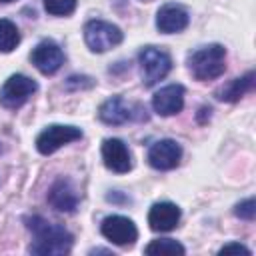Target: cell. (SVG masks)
<instances>
[{"label":"cell","mask_w":256,"mask_h":256,"mask_svg":"<svg viewBox=\"0 0 256 256\" xmlns=\"http://www.w3.org/2000/svg\"><path fill=\"white\" fill-rule=\"evenodd\" d=\"M220 254L224 256V254H246V256H250V250L246 248V246H242V244H226V246H222L220 248Z\"/></svg>","instance_id":"obj_21"},{"label":"cell","mask_w":256,"mask_h":256,"mask_svg":"<svg viewBox=\"0 0 256 256\" xmlns=\"http://www.w3.org/2000/svg\"><path fill=\"white\" fill-rule=\"evenodd\" d=\"M82 138V130L76 126H64V124H52L48 128H44L38 138H36V148L40 154L48 156L52 152H56L58 148H62L64 144H70L74 140Z\"/></svg>","instance_id":"obj_6"},{"label":"cell","mask_w":256,"mask_h":256,"mask_svg":"<svg viewBox=\"0 0 256 256\" xmlns=\"http://www.w3.org/2000/svg\"><path fill=\"white\" fill-rule=\"evenodd\" d=\"M138 62H140V70H142V82L146 88L158 84L172 70V58L168 56V52H164L156 46L142 48L138 54Z\"/></svg>","instance_id":"obj_3"},{"label":"cell","mask_w":256,"mask_h":256,"mask_svg":"<svg viewBox=\"0 0 256 256\" xmlns=\"http://www.w3.org/2000/svg\"><path fill=\"white\" fill-rule=\"evenodd\" d=\"M234 214L238 218H242V220H254V216H256V202H254V198H248V200L240 202L236 206Z\"/></svg>","instance_id":"obj_20"},{"label":"cell","mask_w":256,"mask_h":256,"mask_svg":"<svg viewBox=\"0 0 256 256\" xmlns=\"http://www.w3.org/2000/svg\"><path fill=\"white\" fill-rule=\"evenodd\" d=\"M144 252L150 254V256H154V254L156 256H160V254H184L186 248L180 242L172 240V238H160V240H152L144 248Z\"/></svg>","instance_id":"obj_18"},{"label":"cell","mask_w":256,"mask_h":256,"mask_svg":"<svg viewBox=\"0 0 256 256\" xmlns=\"http://www.w3.org/2000/svg\"><path fill=\"white\" fill-rule=\"evenodd\" d=\"M188 20V12L180 4H164L156 14V28L164 34H174L184 30Z\"/></svg>","instance_id":"obj_13"},{"label":"cell","mask_w":256,"mask_h":256,"mask_svg":"<svg viewBox=\"0 0 256 256\" xmlns=\"http://www.w3.org/2000/svg\"><path fill=\"white\" fill-rule=\"evenodd\" d=\"M20 44V32L14 22L0 18V52H12Z\"/></svg>","instance_id":"obj_17"},{"label":"cell","mask_w":256,"mask_h":256,"mask_svg":"<svg viewBox=\"0 0 256 256\" xmlns=\"http://www.w3.org/2000/svg\"><path fill=\"white\" fill-rule=\"evenodd\" d=\"M48 202L52 208L60 212H74L78 206V192L68 180H58L52 184L48 192Z\"/></svg>","instance_id":"obj_14"},{"label":"cell","mask_w":256,"mask_h":256,"mask_svg":"<svg viewBox=\"0 0 256 256\" xmlns=\"http://www.w3.org/2000/svg\"><path fill=\"white\" fill-rule=\"evenodd\" d=\"M184 106V88L180 84H168L152 96V108L160 116H174Z\"/></svg>","instance_id":"obj_11"},{"label":"cell","mask_w":256,"mask_h":256,"mask_svg":"<svg viewBox=\"0 0 256 256\" xmlns=\"http://www.w3.org/2000/svg\"><path fill=\"white\" fill-rule=\"evenodd\" d=\"M180 158H182V148L178 142L170 138L154 142L148 150V162L156 170H172L180 164Z\"/></svg>","instance_id":"obj_8"},{"label":"cell","mask_w":256,"mask_h":256,"mask_svg":"<svg viewBox=\"0 0 256 256\" xmlns=\"http://www.w3.org/2000/svg\"><path fill=\"white\" fill-rule=\"evenodd\" d=\"M32 64L42 72V74H54L60 70V66L64 64V54L60 50V46L52 40H42L30 54Z\"/></svg>","instance_id":"obj_9"},{"label":"cell","mask_w":256,"mask_h":256,"mask_svg":"<svg viewBox=\"0 0 256 256\" xmlns=\"http://www.w3.org/2000/svg\"><path fill=\"white\" fill-rule=\"evenodd\" d=\"M28 230L34 236V244L30 246L32 254H42V256H62L68 254L72 248V234L54 222H48L42 216H32L26 220Z\"/></svg>","instance_id":"obj_1"},{"label":"cell","mask_w":256,"mask_h":256,"mask_svg":"<svg viewBox=\"0 0 256 256\" xmlns=\"http://www.w3.org/2000/svg\"><path fill=\"white\" fill-rule=\"evenodd\" d=\"M98 116L104 124H112V126H118V124H124L132 118V112H130V106L120 98V96H112L108 98L106 102L100 104L98 108Z\"/></svg>","instance_id":"obj_15"},{"label":"cell","mask_w":256,"mask_h":256,"mask_svg":"<svg viewBox=\"0 0 256 256\" xmlns=\"http://www.w3.org/2000/svg\"><path fill=\"white\" fill-rule=\"evenodd\" d=\"M180 222V208L172 202H156L148 212V224L154 232H170Z\"/></svg>","instance_id":"obj_12"},{"label":"cell","mask_w":256,"mask_h":256,"mask_svg":"<svg viewBox=\"0 0 256 256\" xmlns=\"http://www.w3.org/2000/svg\"><path fill=\"white\" fill-rule=\"evenodd\" d=\"M252 88H254V72H246L244 76L234 78L224 88H220L218 90V98L224 100V102H238Z\"/></svg>","instance_id":"obj_16"},{"label":"cell","mask_w":256,"mask_h":256,"mask_svg":"<svg viewBox=\"0 0 256 256\" xmlns=\"http://www.w3.org/2000/svg\"><path fill=\"white\" fill-rule=\"evenodd\" d=\"M102 160H104V166L116 174H124L132 168L130 152L126 144L118 138H106L102 142Z\"/></svg>","instance_id":"obj_10"},{"label":"cell","mask_w":256,"mask_h":256,"mask_svg":"<svg viewBox=\"0 0 256 256\" xmlns=\"http://www.w3.org/2000/svg\"><path fill=\"white\" fill-rule=\"evenodd\" d=\"M44 8L54 16H68L76 10V0H44Z\"/></svg>","instance_id":"obj_19"},{"label":"cell","mask_w":256,"mask_h":256,"mask_svg":"<svg viewBox=\"0 0 256 256\" xmlns=\"http://www.w3.org/2000/svg\"><path fill=\"white\" fill-rule=\"evenodd\" d=\"M100 232L106 240H110L112 244H118V246H132L138 238V230H136L134 222L120 214L106 216L102 220Z\"/></svg>","instance_id":"obj_7"},{"label":"cell","mask_w":256,"mask_h":256,"mask_svg":"<svg viewBox=\"0 0 256 256\" xmlns=\"http://www.w3.org/2000/svg\"><path fill=\"white\" fill-rule=\"evenodd\" d=\"M38 90V84L24 76V74H12L0 88V104L8 110L20 108L34 92Z\"/></svg>","instance_id":"obj_5"},{"label":"cell","mask_w":256,"mask_h":256,"mask_svg":"<svg viewBox=\"0 0 256 256\" xmlns=\"http://www.w3.org/2000/svg\"><path fill=\"white\" fill-rule=\"evenodd\" d=\"M122 30L104 20H90L84 26V40L92 52H106L122 42Z\"/></svg>","instance_id":"obj_4"},{"label":"cell","mask_w":256,"mask_h":256,"mask_svg":"<svg viewBox=\"0 0 256 256\" xmlns=\"http://www.w3.org/2000/svg\"><path fill=\"white\" fill-rule=\"evenodd\" d=\"M188 66L196 80H214L226 70V50L220 44L202 46L190 54Z\"/></svg>","instance_id":"obj_2"},{"label":"cell","mask_w":256,"mask_h":256,"mask_svg":"<svg viewBox=\"0 0 256 256\" xmlns=\"http://www.w3.org/2000/svg\"><path fill=\"white\" fill-rule=\"evenodd\" d=\"M0 2H12V0H0Z\"/></svg>","instance_id":"obj_22"}]
</instances>
